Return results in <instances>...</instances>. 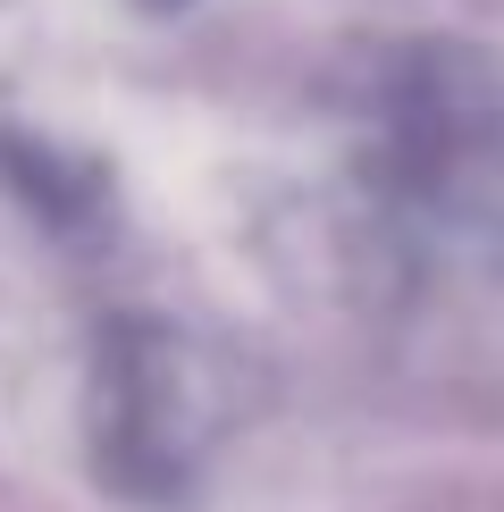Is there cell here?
Wrapping results in <instances>:
<instances>
[{
    "instance_id": "277c9868",
    "label": "cell",
    "mask_w": 504,
    "mask_h": 512,
    "mask_svg": "<svg viewBox=\"0 0 504 512\" xmlns=\"http://www.w3.org/2000/svg\"><path fill=\"white\" fill-rule=\"evenodd\" d=\"M135 9H152V17H168V9H185V0H135Z\"/></svg>"
},
{
    "instance_id": "7a4b0ae2",
    "label": "cell",
    "mask_w": 504,
    "mask_h": 512,
    "mask_svg": "<svg viewBox=\"0 0 504 512\" xmlns=\"http://www.w3.org/2000/svg\"><path fill=\"white\" fill-rule=\"evenodd\" d=\"M236 437V378L202 328L110 311L84 361V471L126 512H194Z\"/></svg>"
},
{
    "instance_id": "3957f363",
    "label": "cell",
    "mask_w": 504,
    "mask_h": 512,
    "mask_svg": "<svg viewBox=\"0 0 504 512\" xmlns=\"http://www.w3.org/2000/svg\"><path fill=\"white\" fill-rule=\"evenodd\" d=\"M0 185H9V202L34 210V227L59 236V244H101L110 236V210H118L110 160L42 135V126L0 118Z\"/></svg>"
},
{
    "instance_id": "6da1fadb",
    "label": "cell",
    "mask_w": 504,
    "mask_h": 512,
    "mask_svg": "<svg viewBox=\"0 0 504 512\" xmlns=\"http://www.w3.org/2000/svg\"><path fill=\"white\" fill-rule=\"evenodd\" d=\"M362 210L404 269L504 277V59L471 42H404L378 68Z\"/></svg>"
}]
</instances>
